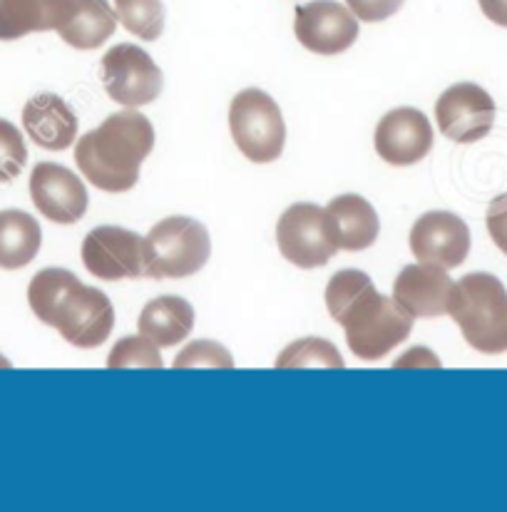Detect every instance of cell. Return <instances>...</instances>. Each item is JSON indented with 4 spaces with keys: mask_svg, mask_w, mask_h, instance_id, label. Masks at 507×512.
<instances>
[{
    "mask_svg": "<svg viewBox=\"0 0 507 512\" xmlns=\"http://www.w3.org/2000/svg\"><path fill=\"white\" fill-rule=\"evenodd\" d=\"M155 140L152 122L137 107H125L80 137L75 165L102 192H130L140 182V167L155 150Z\"/></svg>",
    "mask_w": 507,
    "mask_h": 512,
    "instance_id": "6da1fadb",
    "label": "cell"
},
{
    "mask_svg": "<svg viewBox=\"0 0 507 512\" xmlns=\"http://www.w3.org/2000/svg\"><path fill=\"white\" fill-rule=\"evenodd\" d=\"M448 316L475 351L507 353V289L498 276L475 271L455 281Z\"/></svg>",
    "mask_w": 507,
    "mask_h": 512,
    "instance_id": "7a4b0ae2",
    "label": "cell"
},
{
    "mask_svg": "<svg viewBox=\"0 0 507 512\" xmlns=\"http://www.w3.org/2000/svg\"><path fill=\"white\" fill-rule=\"evenodd\" d=\"M413 316L393 296H383L376 286H368L353 304L336 319L346 331L351 353L361 361H381L413 331Z\"/></svg>",
    "mask_w": 507,
    "mask_h": 512,
    "instance_id": "3957f363",
    "label": "cell"
},
{
    "mask_svg": "<svg viewBox=\"0 0 507 512\" xmlns=\"http://www.w3.org/2000/svg\"><path fill=\"white\" fill-rule=\"evenodd\" d=\"M212 256V237L192 217H167L145 237L147 279H184L204 269Z\"/></svg>",
    "mask_w": 507,
    "mask_h": 512,
    "instance_id": "277c9868",
    "label": "cell"
},
{
    "mask_svg": "<svg viewBox=\"0 0 507 512\" xmlns=\"http://www.w3.org/2000/svg\"><path fill=\"white\" fill-rule=\"evenodd\" d=\"M229 132L234 145L254 165L276 162L286 145V125L279 105L269 92L247 87L229 105Z\"/></svg>",
    "mask_w": 507,
    "mask_h": 512,
    "instance_id": "5b68a950",
    "label": "cell"
},
{
    "mask_svg": "<svg viewBox=\"0 0 507 512\" xmlns=\"http://www.w3.org/2000/svg\"><path fill=\"white\" fill-rule=\"evenodd\" d=\"M276 244L286 261L299 269L329 264L338 252V239L329 209L311 202L291 204L276 224Z\"/></svg>",
    "mask_w": 507,
    "mask_h": 512,
    "instance_id": "8992f818",
    "label": "cell"
},
{
    "mask_svg": "<svg viewBox=\"0 0 507 512\" xmlns=\"http://www.w3.org/2000/svg\"><path fill=\"white\" fill-rule=\"evenodd\" d=\"M102 83L107 95L122 107H142L155 102L165 87V75L140 45L120 43L102 58Z\"/></svg>",
    "mask_w": 507,
    "mask_h": 512,
    "instance_id": "52a82bcc",
    "label": "cell"
},
{
    "mask_svg": "<svg viewBox=\"0 0 507 512\" xmlns=\"http://www.w3.org/2000/svg\"><path fill=\"white\" fill-rule=\"evenodd\" d=\"M48 326L58 329L70 346L97 348L115 329V306L105 291L78 281L55 306Z\"/></svg>",
    "mask_w": 507,
    "mask_h": 512,
    "instance_id": "ba28073f",
    "label": "cell"
},
{
    "mask_svg": "<svg viewBox=\"0 0 507 512\" xmlns=\"http://www.w3.org/2000/svg\"><path fill=\"white\" fill-rule=\"evenodd\" d=\"M83 264L95 279L122 281L145 276V237L125 227L102 224L83 242Z\"/></svg>",
    "mask_w": 507,
    "mask_h": 512,
    "instance_id": "9c48e42d",
    "label": "cell"
},
{
    "mask_svg": "<svg viewBox=\"0 0 507 512\" xmlns=\"http://www.w3.org/2000/svg\"><path fill=\"white\" fill-rule=\"evenodd\" d=\"M435 122L448 140L470 145L490 135L495 125V100L475 83L450 85L435 102Z\"/></svg>",
    "mask_w": 507,
    "mask_h": 512,
    "instance_id": "30bf717a",
    "label": "cell"
},
{
    "mask_svg": "<svg viewBox=\"0 0 507 512\" xmlns=\"http://www.w3.org/2000/svg\"><path fill=\"white\" fill-rule=\"evenodd\" d=\"M358 18L336 0H314L296 5L294 33L306 50L316 55L346 53L358 40Z\"/></svg>",
    "mask_w": 507,
    "mask_h": 512,
    "instance_id": "8fae6325",
    "label": "cell"
},
{
    "mask_svg": "<svg viewBox=\"0 0 507 512\" xmlns=\"http://www.w3.org/2000/svg\"><path fill=\"white\" fill-rule=\"evenodd\" d=\"M378 157L393 167H411L425 160L435 145L433 125L416 107H396L378 122L373 137Z\"/></svg>",
    "mask_w": 507,
    "mask_h": 512,
    "instance_id": "7c38bea8",
    "label": "cell"
},
{
    "mask_svg": "<svg viewBox=\"0 0 507 512\" xmlns=\"http://www.w3.org/2000/svg\"><path fill=\"white\" fill-rule=\"evenodd\" d=\"M30 197L38 212L55 224H75L87 212L83 179L68 167L40 162L30 174Z\"/></svg>",
    "mask_w": 507,
    "mask_h": 512,
    "instance_id": "4fadbf2b",
    "label": "cell"
},
{
    "mask_svg": "<svg viewBox=\"0 0 507 512\" xmlns=\"http://www.w3.org/2000/svg\"><path fill=\"white\" fill-rule=\"evenodd\" d=\"M408 244L418 261L455 269L470 254V229L458 214L428 212L413 224Z\"/></svg>",
    "mask_w": 507,
    "mask_h": 512,
    "instance_id": "5bb4252c",
    "label": "cell"
},
{
    "mask_svg": "<svg viewBox=\"0 0 507 512\" xmlns=\"http://www.w3.org/2000/svg\"><path fill=\"white\" fill-rule=\"evenodd\" d=\"M453 284L455 281L448 276V269L421 261V264L401 269L393 284V299L413 319H438V316H448Z\"/></svg>",
    "mask_w": 507,
    "mask_h": 512,
    "instance_id": "9a60e30c",
    "label": "cell"
},
{
    "mask_svg": "<svg viewBox=\"0 0 507 512\" xmlns=\"http://www.w3.org/2000/svg\"><path fill=\"white\" fill-rule=\"evenodd\" d=\"M23 125L30 140L50 152L68 150L78 137V117L55 92H40L25 102Z\"/></svg>",
    "mask_w": 507,
    "mask_h": 512,
    "instance_id": "2e32d148",
    "label": "cell"
},
{
    "mask_svg": "<svg viewBox=\"0 0 507 512\" xmlns=\"http://www.w3.org/2000/svg\"><path fill=\"white\" fill-rule=\"evenodd\" d=\"M70 10L73 0H0V40L58 30Z\"/></svg>",
    "mask_w": 507,
    "mask_h": 512,
    "instance_id": "e0dca14e",
    "label": "cell"
},
{
    "mask_svg": "<svg viewBox=\"0 0 507 512\" xmlns=\"http://www.w3.org/2000/svg\"><path fill=\"white\" fill-rule=\"evenodd\" d=\"M329 217L334 222L338 249L346 252H363L373 247L381 232V222L368 199L361 194H341L329 202Z\"/></svg>",
    "mask_w": 507,
    "mask_h": 512,
    "instance_id": "ac0fdd59",
    "label": "cell"
},
{
    "mask_svg": "<svg viewBox=\"0 0 507 512\" xmlns=\"http://www.w3.org/2000/svg\"><path fill=\"white\" fill-rule=\"evenodd\" d=\"M117 13L107 0H73L68 20L58 35L75 50H95L105 45L117 30Z\"/></svg>",
    "mask_w": 507,
    "mask_h": 512,
    "instance_id": "d6986e66",
    "label": "cell"
},
{
    "mask_svg": "<svg viewBox=\"0 0 507 512\" xmlns=\"http://www.w3.org/2000/svg\"><path fill=\"white\" fill-rule=\"evenodd\" d=\"M137 326H140V334L147 336L155 346H177L192 334L194 309L182 296H160L142 309Z\"/></svg>",
    "mask_w": 507,
    "mask_h": 512,
    "instance_id": "ffe728a7",
    "label": "cell"
},
{
    "mask_svg": "<svg viewBox=\"0 0 507 512\" xmlns=\"http://www.w3.org/2000/svg\"><path fill=\"white\" fill-rule=\"evenodd\" d=\"M43 244L40 224L20 209L0 212V269H23L35 259Z\"/></svg>",
    "mask_w": 507,
    "mask_h": 512,
    "instance_id": "44dd1931",
    "label": "cell"
},
{
    "mask_svg": "<svg viewBox=\"0 0 507 512\" xmlns=\"http://www.w3.org/2000/svg\"><path fill=\"white\" fill-rule=\"evenodd\" d=\"M115 13L127 33L147 40V43L165 33V5H162V0H115Z\"/></svg>",
    "mask_w": 507,
    "mask_h": 512,
    "instance_id": "7402d4cb",
    "label": "cell"
},
{
    "mask_svg": "<svg viewBox=\"0 0 507 512\" xmlns=\"http://www.w3.org/2000/svg\"><path fill=\"white\" fill-rule=\"evenodd\" d=\"M274 366L284 371V368H343L346 363H343V356L334 343L309 336V339L289 343L276 356Z\"/></svg>",
    "mask_w": 507,
    "mask_h": 512,
    "instance_id": "603a6c76",
    "label": "cell"
},
{
    "mask_svg": "<svg viewBox=\"0 0 507 512\" xmlns=\"http://www.w3.org/2000/svg\"><path fill=\"white\" fill-rule=\"evenodd\" d=\"M160 346H155L147 336H125L112 346L107 356V368H162Z\"/></svg>",
    "mask_w": 507,
    "mask_h": 512,
    "instance_id": "cb8c5ba5",
    "label": "cell"
},
{
    "mask_svg": "<svg viewBox=\"0 0 507 512\" xmlns=\"http://www.w3.org/2000/svg\"><path fill=\"white\" fill-rule=\"evenodd\" d=\"M25 162H28V147H25L23 132L13 122L0 117V182H13L20 177Z\"/></svg>",
    "mask_w": 507,
    "mask_h": 512,
    "instance_id": "d4e9b609",
    "label": "cell"
},
{
    "mask_svg": "<svg viewBox=\"0 0 507 512\" xmlns=\"http://www.w3.org/2000/svg\"><path fill=\"white\" fill-rule=\"evenodd\" d=\"M234 356L217 341H194L184 346L174 358L172 368L182 371V368H234Z\"/></svg>",
    "mask_w": 507,
    "mask_h": 512,
    "instance_id": "484cf974",
    "label": "cell"
},
{
    "mask_svg": "<svg viewBox=\"0 0 507 512\" xmlns=\"http://www.w3.org/2000/svg\"><path fill=\"white\" fill-rule=\"evenodd\" d=\"M406 0H346L351 13L363 23H381V20L393 18L403 8Z\"/></svg>",
    "mask_w": 507,
    "mask_h": 512,
    "instance_id": "4316f807",
    "label": "cell"
},
{
    "mask_svg": "<svg viewBox=\"0 0 507 512\" xmlns=\"http://www.w3.org/2000/svg\"><path fill=\"white\" fill-rule=\"evenodd\" d=\"M485 224H488V234L495 247L507 256V194H500L490 202Z\"/></svg>",
    "mask_w": 507,
    "mask_h": 512,
    "instance_id": "83f0119b",
    "label": "cell"
},
{
    "mask_svg": "<svg viewBox=\"0 0 507 512\" xmlns=\"http://www.w3.org/2000/svg\"><path fill=\"white\" fill-rule=\"evenodd\" d=\"M393 368H440V358L433 351H428L425 346H416L411 351L403 353Z\"/></svg>",
    "mask_w": 507,
    "mask_h": 512,
    "instance_id": "f1b7e54d",
    "label": "cell"
},
{
    "mask_svg": "<svg viewBox=\"0 0 507 512\" xmlns=\"http://www.w3.org/2000/svg\"><path fill=\"white\" fill-rule=\"evenodd\" d=\"M478 3L485 18L493 20L495 25L507 28V0H478Z\"/></svg>",
    "mask_w": 507,
    "mask_h": 512,
    "instance_id": "f546056e",
    "label": "cell"
},
{
    "mask_svg": "<svg viewBox=\"0 0 507 512\" xmlns=\"http://www.w3.org/2000/svg\"><path fill=\"white\" fill-rule=\"evenodd\" d=\"M0 368H10V361L5 356H0Z\"/></svg>",
    "mask_w": 507,
    "mask_h": 512,
    "instance_id": "4dcf8cb0",
    "label": "cell"
}]
</instances>
